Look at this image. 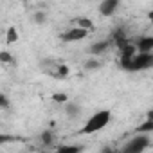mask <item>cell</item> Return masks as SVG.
Returning <instances> with one entry per match:
<instances>
[{
  "instance_id": "9",
  "label": "cell",
  "mask_w": 153,
  "mask_h": 153,
  "mask_svg": "<svg viewBox=\"0 0 153 153\" xmlns=\"http://www.w3.org/2000/svg\"><path fill=\"white\" fill-rule=\"evenodd\" d=\"M51 153H81V148L76 146V144H63V146L56 148V149L51 151Z\"/></svg>"
},
{
  "instance_id": "14",
  "label": "cell",
  "mask_w": 153,
  "mask_h": 153,
  "mask_svg": "<svg viewBox=\"0 0 153 153\" xmlns=\"http://www.w3.org/2000/svg\"><path fill=\"white\" fill-rule=\"evenodd\" d=\"M16 40H18V33H16V29H15V27L7 29V43H15Z\"/></svg>"
},
{
  "instance_id": "5",
  "label": "cell",
  "mask_w": 153,
  "mask_h": 153,
  "mask_svg": "<svg viewBox=\"0 0 153 153\" xmlns=\"http://www.w3.org/2000/svg\"><path fill=\"white\" fill-rule=\"evenodd\" d=\"M119 7V0H105L99 4V13L103 16H112Z\"/></svg>"
},
{
  "instance_id": "4",
  "label": "cell",
  "mask_w": 153,
  "mask_h": 153,
  "mask_svg": "<svg viewBox=\"0 0 153 153\" xmlns=\"http://www.w3.org/2000/svg\"><path fill=\"white\" fill-rule=\"evenodd\" d=\"M133 45L137 52H151L153 51V36H139L133 40Z\"/></svg>"
},
{
  "instance_id": "8",
  "label": "cell",
  "mask_w": 153,
  "mask_h": 153,
  "mask_svg": "<svg viewBox=\"0 0 153 153\" xmlns=\"http://www.w3.org/2000/svg\"><path fill=\"white\" fill-rule=\"evenodd\" d=\"M65 115H67L68 119H78V117L81 115V106H79V103L68 101V103L65 105Z\"/></svg>"
},
{
  "instance_id": "6",
  "label": "cell",
  "mask_w": 153,
  "mask_h": 153,
  "mask_svg": "<svg viewBox=\"0 0 153 153\" xmlns=\"http://www.w3.org/2000/svg\"><path fill=\"white\" fill-rule=\"evenodd\" d=\"M110 40H103V42H94L90 47H88V52L92 54V56H101L103 52H106L108 51V47H110Z\"/></svg>"
},
{
  "instance_id": "18",
  "label": "cell",
  "mask_w": 153,
  "mask_h": 153,
  "mask_svg": "<svg viewBox=\"0 0 153 153\" xmlns=\"http://www.w3.org/2000/svg\"><path fill=\"white\" fill-rule=\"evenodd\" d=\"M103 153H121V151H117V149H114V148H105Z\"/></svg>"
},
{
  "instance_id": "10",
  "label": "cell",
  "mask_w": 153,
  "mask_h": 153,
  "mask_svg": "<svg viewBox=\"0 0 153 153\" xmlns=\"http://www.w3.org/2000/svg\"><path fill=\"white\" fill-rule=\"evenodd\" d=\"M76 24H78L79 29H85V31H92L94 29V24L88 18H76Z\"/></svg>"
},
{
  "instance_id": "12",
  "label": "cell",
  "mask_w": 153,
  "mask_h": 153,
  "mask_svg": "<svg viewBox=\"0 0 153 153\" xmlns=\"http://www.w3.org/2000/svg\"><path fill=\"white\" fill-rule=\"evenodd\" d=\"M33 20H34L38 25H43V24L47 22V15H45L43 11H36V13L33 15Z\"/></svg>"
},
{
  "instance_id": "11",
  "label": "cell",
  "mask_w": 153,
  "mask_h": 153,
  "mask_svg": "<svg viewBox=\"0 0 153 153\" xmlns=\"http://www.w3.org/2000/svg\"><path fill=\"white\" fill-rule=\"evenodd\" d=\"M52 140H54V133H52L51 130H45V131L42 133V142H43V146L52 144Z\"/></svg>"
},
{
  "instance_id": "1",
  "label": "cell",
  "mask_w": 153,
  "mask_h": 153,
  "mask_svg": "<svg viewBox=\"0 0 153 153\" xmlns=\"http://www.w3.org/2000/svg\"><path fill=\"white\" fill-rule=\"evenodd\" d=\"M110 119H112V112H110V110H99V112H96L94 115H90V119L85 123V126L81 128L79 133H83V135H92V133H96V131H101L103 128L108 126Z\"/></svg>"
},
{
  "instance_id": "17",
  "label": "cell",
  "mask_w": 153,
  "mask_h": 153,
  "mask_svg": "<svg viewBox=\"0 0 153 153\" xmlns=\"http://www.w3.org/2000/svg\"><path fill=\"white\" fill-rule=\"evenodd\" d=\"M52 99H54V101H58V103H65V101H68L67 94H54V96H52Z\"/></svg>"
},
{
  "instance_id": "19",
  "label": "cell",
  "mask_w": 153,
  "mask_h": 153,
  "mask_svg": "<svg viewBox=\"0 0 153 153\" xmlns=\"http://www.w3.org/2000/svg\"><path fill=\"white\" fill-rule=\"evenodd\" d=\"M148 18H149V20H151V22H153V9H151V11H149V15H148Z\"/></svg>"
},
{
  "instance_id": "13",
  "label": "cell",
  "mask_w": 153,
  "mask_h": 153,
  "mask_svg": "<svg viewBox=\"0 0 153 153\" xmlns=\"http://www.w3.org/2000/svg\"><path fill=\"white\" fill-rule=\"evenodd\" d=\"M85 68H87V70H96V68H101V61H97V59L90 58V59H87V61H85Z\"/></svg>"
},
{
  "instance_id": "2",
  "label": "cell",
  "mask_w": 153,
  "mask_h": 153,
  "mask_svg": "<svg viewBox=\"0 0 153 153\" xmlns=\"http://www.w3.org/2000/svg\"><path fill=\"white\" fill-rule=\"evenodd\" d=\"M149 135L148 133H135V137H131L124 148L121 149V153H142L148 146H149Z\"/></svg>"
},
{
  "instance_id": "15",
  "label": "cell",
  "mask_w": 153,
  "mask_h": 153,
  "mask_svg": "<svg viewBox=\"0 0 153 153\" xmlns=\"http://www.w3.org/2000/svg\"><path fill=\"white\" fill-rule=\"evenodd\" d=\"M0 61H4V63H9V61H13V56H11L7 51H2V52H0Z\"/></svg>"
},
{
  "instance_id": "7",
  "label": "cell",
  "mask_w": 153,
  "mask_h": 153,
  "mask_svg": "<svg viewBox=\"0 0 153 153\" xmlns=\"http://www.w3.org/2000/svg\"><path fill=\"white\" fill-rule=\"evenodd\" d=\"M153 131V110L146 114V121L135 128V133H151Z\"/></svg>"
},
{
  "instance_id": "3",
  "label": "cell",
  "mask_w": 153,
  "mask_h": 153,
  "mask_svg": "<svg viewBox=\"0 0 153 153\" xmlns=\"http://www.w3.org/2000/svg\"><path fill=\"white\" fill-rule=\"evenodd\" d=\"M87 34H88V31H85V29H79V27H70V29H67L65 33H61V34H59V40H61V42H65V43H70V42H78V40L87 38Z\"/></svg>"
},
{
  "instance_id": "16",
  "label": "cell",
  "mask_w": 153,
  "mask_h": 153,
  "mask_svg": "<svg viewBox=\"0 0 153 153\" xmlns=\"http://www.w3.org/2000/svg\"><path fill=\"white\" fill-rule=\"evenodd\" d=\"M0 106H2L4 110H7V108H9V99H7V96H6V94L0 96Z\"/></svg>"
}]
</instances>
